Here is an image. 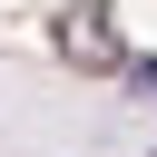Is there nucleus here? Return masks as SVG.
I'll use <instances>...</instances> for the list:
<instances>
[{
	"instance_id": "obj_1",
	"label": "nucleus",
	"mask_w": 157,
	"mask_h": 157,
	"mask_svg": "<svg viewBox=\"0 0 157 157\" xmlns=\"http://www.w3.org/2000/svg\"><path fill=\"white\" fill-rule=\"evenodd\" d=\"M49 49H59V69H88V78L128 69V39H118V10H108V0H69V10L49 20Z\"/></svg>"
},
{
	"instance_id": "obj_2",
	"label": "nucleus",
	"mask_w": 157,
	"mask_h": 157,
	"mask_svg": "<svg viewBox=\"0 0 157 157\" xmlns=\"http://www.w3.org/2000/svg\"><path fill=\"white\" fill-rule=\"evenodd\" d=\"M128 78H137V88L157 98V59H137V49H128Z\"/></svg>"
}]
</instances>
